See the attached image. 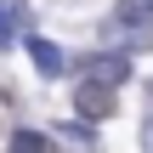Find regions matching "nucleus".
I'll return each instance as SVG.
<instances>
[{
    "mask_svg": "<svg viewBox=\"0 0 153 153\" xmlns=\"http://www.w3.org/2000/svg\"><path fill=\"white\" fill-rule=\"evenodd\" d=\"M74 114L79 119H114V85H102V79H79L74 85Z\"/></svg>",
    "mask_w": 153,
    "mask_h": 153,
    "instance_id": "1",
    "label": "nucleus"
},
{
    "mask_svg": "<svg viewBox=\"0 0 153 153\" xmlns=\"http://www.w3.org/2000/svg\"><path fill=\"white\" fill-rule=\"evenodd\" d=\"M28 57H34V68H40L45 79H57V74H68V57H62V45H51V40H40V34H28Z\"/></svg>",
    "mask_w": 153,
    "mask_h": 153,
    "instance_id": "2",
    "label": "nucleus"
},
{
    "mask_svg": "<svg viewBox=\"0 0 153 153\" xmlns=\"http://www.w3.org/2000/svg\"><path fill=\"white\" fill-rule=\"evenodd\" d=\"M85 74L102 79V85H119V79L131 74V57H85Z\"/></svg>",
    "mask_w": 153,
    "mask_h": 153,
    "instance_id": "3",
    "label": "nucleus"
},
{
    "mask_svg": "<svg viewBox=\"0 0 153 153\" xmlns=\"http://www.w3.org/2000/svg\"><path fill=\"white\" fill-rule=\"evenodd\" d=\"M142 17H153V0H119L114 6V23H142Z\"/></svg>",
    "mask_w": 153,
    "mask_h": 153,
    "instance_id": "4",
    "label": "nucleus"
},
{
    "mask_svg": "<svg viewBox=\"0 0 153 153\" xmlns=\"http://www.w3.org/2000/svg\"><path fill=\"white\" fill-rule=\"evenodd\" d=\"M11 153H45V136L40 131H17L11 136Z\"/></svg>",
    "mask_w": 153,
    "mask_h": 153,
    "instance_id": "5",
    "label": "nucleus"
},
{
    "mask_svg": "<svg viewBox=\"0 0 153 153\" xmlns=\"http://www.w3.org/2000/svg\"><path fill=\"white\" fill-rule=\"evenodd\" d=\"M17 23H23V6H0V51H6V40H11Z\"/></svg>",
    "mask_w": 153,
    "mask_h": 153,
    "instance_id": "6",
    "label": "nucleus"
},
{
    "mask_svg": "<svg viewBox=\"0 0 153 153\" xmlns=\"http://www.w3.org/2000/svg\"><path fill=\"white\" fill-rule=\"evenodd\" d=\"M142 142H148V153H153V125H148V131H142Z\"/></svg>",
    "mask_w": 153,
    "mask_h": 153,
    "instance_id": "7",
    "label": "nucleus"
}]
</instances>
